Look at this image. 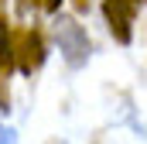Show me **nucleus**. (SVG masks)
<instances>
[{"label": "nucleus", "mask_w": 147, "mask_h": 144, "mask_svg": "<svg viewBox=\"0 0 147 144\" xmlns=\"http://www.w3.org/2000/svg\"><path fill=\"white\" fill-rule=\"evenodd\" d=\"M55 41H58L62 58H65L72 69H82V65H86L92 45H89V38H86V28H82V24H75L72 17H58V24H55Z\"/></svg>", "instance_id": "obj_1"}, {"label": "nucleus", "mask_w": 147, "mask_h": 144, "mask_svg": "<svg viewBox=\"0 0 147 144\" xmlns=\"http://www.w3.org/2000/svg\"><path fill=\"white\" fill-rule=\"evenodd\" d=\"M106 10V21H110V31L116 35V41H130V24H134V0H106L103 3Z\"/></svg>", "instance_id": "obj_2"}, {"label": "nucleus", "mask_w": 147, "mask_h": 144, "mask_svg": "<svg viewBox=\"0 0 147 144\" xmlns=\"http://www.w3.org/2000/svg\"><path fill=\"white\" fill-rule=\"evenodd\" d=\"M14 62L21 65V72H31L41 69V62H45V45H41V35H24L17 45H14Z\"/></svg>", "instance_id": "obj_3"}, {"label": "nucleus", "mask_w": 147, "mask_h": 144, "mask_svg": "<svg viewBox=\"0 0 147 144\" xmlns=\"http://www.w3.org/2000/svg\"><path fill=\"white\" fill-rule=\"evenodd\" d=\"M0 65L14 69V38H10V28L3 17H0Z\"/></svg>", "instance_id": "obj_4"}, {"label": "nucleus", "mask_w": 147, "mask_h": 144, "mask_svg": "<svg viewBox=\"0 0 147 144\" xmlns=\"http://www.w3.org/2000/svg\"><path fill=\"white\" fill-rule=\"evenodd\" d=\"M0 144H17V130L7 127V124H0Z\"/></svg>", "instance_id": "obj_5"}, {"label": "nucleus", "mask_w": 147, "mask_h": 144, "mask_svg": "<svg viewBox=\"0 0 147 144\" xmlns=\"http://www.w3.org/2000/svg\"><path fill=\"white\" fill-rule=\"evenodd\" d=\"M0 110H3V113L10 110V107H7V86H0Z\"/></svg>", "instance_id": "obj_6"}, {"label": "nucleus", "mask_w": 147, "mask_h": 144, "mask_svg": "<svg viewBox=\"0 0 147 144\" xmlns=\"http://www.w3.org/2000/svg\"><path fill=\"white\" fill-rule=\"evenodd\" d=\"M41 3H45V10H58L62 7V0H41Z\"/></svg>", "instance_id": "obj_7"}, {"label": "nucleus", "mask_w": 147, "mask_h": 144, "mask_svg": "<svg viewBox=\"0 0 147 144\" xmlns=\"http://www.w3.org/2000/svg\"><path fill=\"white\" fill-rule=\"evenodd\" d=\"M31 3H34V0H17V7H21V14H28V10H31Z\"/></svg>", "instance_id": "obj_8"}]
</instances>
